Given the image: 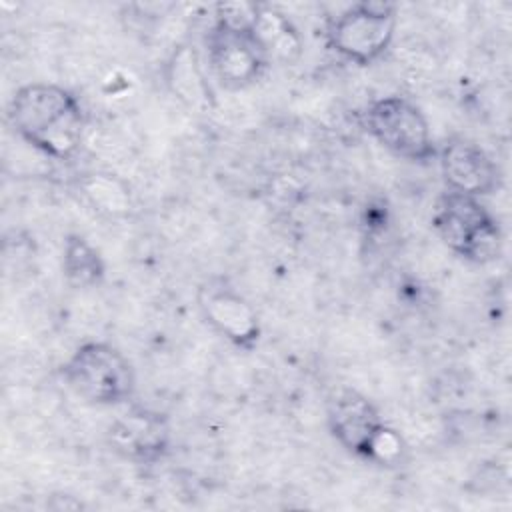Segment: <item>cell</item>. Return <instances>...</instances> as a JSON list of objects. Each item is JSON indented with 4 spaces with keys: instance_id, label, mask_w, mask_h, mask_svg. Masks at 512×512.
Instances as JSON below:
<instances>
[{
    "instance_id": "1",
    "label": "cell",
    "mask_w": 512,
    "mask_h": 512,
    "mask_svg": "<svg viewBox=\"0 0 512 512\" xmlns=\"http://www.w3.org/2000/svg\"><path fill=\"white\" fill-rule=\"evenodd\" d=\"M16 134L54 160L72 158L84 138V110L64 86L32 82L20 86L8 106Z\"/></svg>"
},
{
    "instance_id": "2",
    "label": "cell",
    "mask_w": 512,
    "mask_h": 512,
    "mask_svg": "<svg viewBox=\"0 0 512 512\" xmlns=\"http://www.w3.org/2000/svg\"><path fill=\"white\" fill-rule=\"evenodd\" d=\"M432 226L442 242L468 262L488 264L500 256V226L480 198L446 190L434 206Z\"/></svg>"
},
{
    "instance_id": "3",
    "label": "cell",
    "mask_w": 512,
    "mask_h": 512,
    "mask_svg": "<svg viewBox=\"0 0 512 512\" xmlns=\"http://www.w3.org/2000/svg\"><path fill=\"white\" fill-rule=\"evenodd\" d=\"M68 388L98 406H118L132 398L136 378L128 358L108 342H84L62 364Z\"/></svg>"
},
{
    "instance_id": "4",
    "label": "cell",
    "mask_w": 512,
    "mask_h": 512,
    "mask_svg": "<svg viewBox=\"0 0 512 512\" xmlns=\"http://www.w3.org/2000/svg\"><path fill=\"white\" fill-rule=\"evenodd\" d=\"M398 10L392 2L364 0L342 10L326 30V42L340 58L368 66L390 48Z\"/></svg>"
},
{
    "instance_id": "5",
    "label": "cell",
    "mask_w": 512,
    "mask_h": 512,
    "mask_svg": "<svg viewBox=\"0 0 512 512\" xmlns=\"http://www.w3.org/2000/svg\"><path fill=\"white\" fill-rule=\"evenodd\" d=\"M368 134L390 154L426 162L436 158V144L424 112L404 96H384L368 104L364 112Z\"/></svg>"
},
{
    "instance_id": "6",
    "label": "cell",
    "mask_w": 512,
    "mask_h": 512,
    "mask_svg": "<svg viewBox=\"0 0 512 512\" xmlns=\"http://www.w3.org/2000/svg\"><path fill=\"white\" fill-rule=\"evenodd\" d=\"M206 48L216 80L228 90H242L256 84L270 66L252 30L214 22L206 36Z\"/></svg>"
},
{
    "instance_id": "7",
    "label": "cell",
    "mask_w": 512,
    "mask_h": 512,
    "mask_svg": "<svg viewBox=\"0 0 512 512\" xmlns=\"http://www.w3.org/2000/svg\"><path fill=\"white\" fill-rule=\"evenodd\" d=\"M198 306L206 322L230 344L252 350L260 340V320L252 304L224 278H210L200 286Z\"/></svg>"
},
{
    "instance_id": "8",
    "label": "cell",
    "mask_w": 512,
    "mask_h": 512,
    "mask_svg": "<svg viewBox=\"0 0 512 512\" xmlns=\"http://www.w3.org/2000/svg\"><path fill=\"white\" fill-rule=\"evenodd\" d=\"M170 440L168 416L142 406L128 408L108 428L112 450L136 464L160 462L170 450Z\"/></svg>"
},
{
    "instance_id": "9",
    "label": "cell",
    "mask_w": 512,
    "mask_h": 512,
    "mask_svg": "<svg viewBox=\"0 0 512 512\" xmlns=\"http://www.w3.org/2000/svg\"><path fill=\"white\" fill-rule=\"evenodd\" d=\"M326 422L332 438L364 460H370L372 446L386 426L372 400L352 388H342L330 398Z\"/></svg>"
},
{
    "instance_id": "10",
    "label": "cell",
    "mask_w": 512,
    "mask_h": 512,
    "mask_svg": "<svg viewBox=\"0 0 512 512\" xmlns=\"http://www.w3.org/2000/svg\"><path fill=\"white\" fill-rule=\"evenodd\" d=\"M444 184L450 192L466 196H488L500 186V170L480 144L454 136L436 152Z\"/></svg>"
},
{
    "instance_id": "11",
    "label": "cell",
    "mask_w": 512,
    "mask_h": 512,
    "mask_svg": "<svg viewBox=\"0 0 512 512\" xmlns=\"http://www.w3.org/2000/svg\"><path fill=\"white\" fill-rule=\"evenodd\" d=\"M252 34L260 48L272 60L290 62L300 54V36L286 14L280 10L260 4L258 16L252 26Z\"/></svg>"
},
{
    "instance_id": "12",
    "label": "cell",
    "mask_w": 512,
    "mask_h": 512,
    "mask_svg": "<svg viewBox=\"0 0 512 512\" xmlns=\"http://www.w3.org/2000/svg\"><path fill=\"white\" fill-rule=\"evenodd\" d=\"M62 272L72 288H94L104 280L106 264L84 236L68 234L62 250Z\"/></svg>"
}]
</instances>
